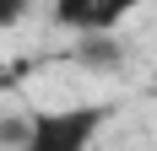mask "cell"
<instances>
[{
	"label": "cell",
	"instance_id": "cell-1",
	"mask_svg": "<svg viewBox=\"0 0 157 151\" xmlns=\"http://www.w3.org/2000/svg\"><path fill=\"white\" fill-rule=\"evenodd\" d=\"M114 119V103H76V108H38L22 124L16 151H92L103 124Z\"/></svg>",
	"mask_w": 157,
	"mask_h": 151
},
{
	"label": "cell",
	"instance_id": "cell-2",
	"mask_svg": "<svg viewBox=\"0 0 157 151\" xmlns=\"http://www.w3.org/2000/svg\"><path fill=\"white\" fill-rule=\"evenodd\" d=\"M141 6H152V0H54V16L71 32H114Z\"/></svg>",
	"mask_w": 157,
	"mask_h": 151
},
{
	"label": "cell",
	"instance_id": "cell-3",
	"mask_svg": "<svg viewBox=\"0 0 157 151\" xmlns=\"http://www.w3.org/2000/svg\"><path fill=\"white\" fill-rule=\"evenodd\" d=\"M81 38V65H98V70H109V65H119V43H114V32H76Z\"/></svg>",
	"mask_w": 157,
	"mask_h": 151
},
{
	"label": "cell",
	"instance_id": "cell-4",
	"mask_svg": "<svg viewBox=\"0 0 157 151\" xmlns=\"http://www.w3.org/2000/svg\"><path fill=\"white\" fill-rule=\"evenodd\" d=\"M27 6L33 0H0V27H16V22L27 16Z\"/></svg>",
	"mask_w": 157,
	"mask_h": 151
}]
</instances>
